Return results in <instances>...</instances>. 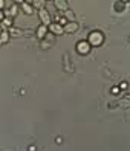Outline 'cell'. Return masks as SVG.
I'll return each instance as SVG.
<instances>
[{"mask_svg": "<svg viewBox=\"0 0 130 151\" xmlns=\"http://www.w3.org/2000/svg\"><path fill=\"white\" fill-rule=\"evenodd\" d=\"M86 40L90 43L92 47H98V46H101V44L104 43V34L101 31H92L87 35V38H86Z\"/></svg>", "mask_w": 130, "mask_h": 151, "instance_id": "1", "label": "cell"}, {"mask_svg": "<svg viewBox=\"0 0 130 151\" xmlns=\"http://www.w3.org/2000/svg\"><path fill=\"white\" fill-rule=\"evenodd\" d=\"M75 49H77V52L80 55H87V54H90L92 46H90V43L87 40H81V41L77 43V47Z\"/></svg>", "mask_w": 130, "mask_h": 151, "instance_id": "2", "label": "cell"}, {"mask_svg": "<svg viewBox=\"0 0 130 151\" xmlns=\"http://www.w3.org/2000/svg\"><path fill=\"white\" fill-rule=\"evenodd\" d=\"M38 17H40V20H41V24L48 26V28L52 24V17H51V14H49V11L46 9V8L38 9Z\"/></svg>", "mask_w": 130, "mask_h": 151, "instance_id": "3", "label": "cell"}, {"mask_svg": "<svg viewBox=\"0 0 130 151\" xmlns=\"http://www.w3.org/2000/svg\"><path fill=\"white\" fill-rule=\"evenodd\" d=\"M49 34V28L48 26H45V24H40L38 28H37V31H35V37L40 40V41H43L46 38V35Z\"/></svg>", "mask_w": 130, "mask_h": 151, "instance_id": "4", "label": "cell"}, {"mask_svg": "<svg viewBox=\"0 0 130 151\" xmlns=\"http://www.w3.org/2000/svg\"><path fill=\"white\" fill-rule=\"evenodd\" d=\"M52 5L55 6V9L57 11H61V12H66L67 9H69V3L66 2V0H54V2H52Z\"/></svg>", "mask_w": 130, "mask_h": 151, "instance_id": "5", "label": "cell"}, {"mask_svg": "<svg viewBox=\"0 0 130 151\" xmlns=\"http://www.w3.org/2000/svg\"><path fill=\"white\" fill-rule=\"evenodd\" d=\"M49 32L51 34H54V35H63L64 34V28L61 24H58V23H52L51 26H49Z\"/></svg>", "mask_w": 130, "mask_h": 151, "instance_id": "6", "label": "cell"}, {"mask_svg": "<svg viewBox=\"0 0 130 151\" xmlns=\"http://www.w3.org/2000/svg\"><path fill=\"white\" fill-rule=\"evenodd\" d=\"M78 31V23L77 22H71L64 26V32L66 34H75Z\"/></svg>", "mask_w": 130, "mask_h": 151, "instance_id": "7", "label": "cell"}, {"mask_svg": "<svg viewBox=\"0 0 130 151\" xmlns=\"http://www.w3.org/2000/svg\"><path fill=\"white\" fill-rule=\"evenodd\" d=\"M20 5H22V9L25 14H28V15L34 14V6L31 5V2H20Z\"/></svg>", "mask_w": 130, "mask_h": 151, "instance_id": "8", "label": "cell"}, {"mask_svg": "<svg viewBox=\"0 0 130 151\" xmlns=\"http://www.w3.org/2000/svg\"><path fill=\"white\" fill-rule=\"evenodd\" d=\"M12 23H14L12 17H6V19L2 22V28H3V29H11V28H14Z\"/></svg>", "mask_w": 130, "mask_h": 151, "instance_id": "9", "label": "cell"}, {"mask_svg": "<svg viewBox=\"0 0 130 151\" xmlns=\"http://www.w3.org/2000/svg\"><path fill=\"white\" fill-rule=\"evenodd\" d=\"M124 9H126V2H115V3H113V11H115V12L121 14Z\"/></svg>", "mask_w": 130, "mask_h": 151, "instance_id": "10", "label": "cell"}, {"mask_svg": "<svg viewBox=\"0 0 130 151\" xmlns=\"http://www.w3.org/2000/svg\"><path fill=\"white\" fill-rule=\"evenodd\" d=\"M63 17L64 19L71 23V22H75V12L72 11V9H67L66 12H63Z\"/></svg>", "mask_w": 130, "mask_h": 151, "instance_id": "11", "label": "cell"}, {"mask_svg": "<svg viewBox=\"0 0 130 151\" xmlns=\"http://www.w3.org/2000/svg\"><path fill=\"white\" fill-rule=\"evenodd\" d=\"M64 70H66V72H69V73H72L74 72V67H71L72 64L71 63H69V55L67 54H64Z\"/></svg>", "mask_w": 130, "mask_h": 151, "instance_id": "12", "label": "cell"}, {"mask_svg": "<svg viewBox=\"0 0 130 151\" xmlns=\"http://www.w3.org/2000/svg\"><path fill=\"white\" fill-rule=\"evenodd\" d=\"M9 37H11V35H9V32H8V29H3L2 31V37H0V43L6 44L8 41H9Z\"/></svg>", "mask_w": 130, "mask_h": 151, "instance_id": "13", "label": "cell"}, {"mask_svg": "<svg viewBox=\"0 0 130 151\" xmlns=\"http://www.w3.org/2000/svg\"><path fill=\"white\" fill-rule=\"evenodd\" d=\"M8 32H9L11 37H22L23 35V31L19 28H11V29H8Z\"/></svg>", "mask_w": 130, "mask_h": 151, "instance_id": "14", "label": "cell"}, {"mask_svg": "<svg viewBox=\"0 0 130 151\" xmlns=\"http://www.w3.org/2000/svg\"><path fill=\"white\" fill-rule=\"evenodd\" d=\"M118 104H119L121 109H130V99H129V98H123V99H119Z\"/></svg>", "mask_w": 130, "mask_h": 151, "instance_id": "15", "label": "cell"}, {"mask_svg": "<svg viewBox=\"0 0 130 151\" xmlns=\"http://www.w3.org/2000/svg\"><path fill=\"white\" fill-rule=\"evenodd\" d=\"M51 46H52V43H49L48 40H43V41L40 43V47H41L43 50H46V49H49Z\"/></svg>", "mask_w": 130, "mask_h": 151, "instance_id": "16", "label": "cell"}, {"mask_svg": "<svg viewBox=\"0 0 130 151\" xmlns=\"http://www.w3.org/2000/svg\"><path fill=\"white\" fill-rule=\"evenodd\" d=\"M107 107H109L110 110H115V109H118V107H119V104H118V101H112V102H109V104H107Z\"/></svg>", "mask_w": 130, "mask_h": 151, "instance_id": "17", "label": "cell"}, {"mask_svg": "<svg viewBox=\"0 0 130 151\" xmlns=\"http://www.w3.org/2000/svg\"><path fill=\"white\" fill-rule=\"evenodd\" d=\"M110 92H112V95H119L121 93V88H119V86H113L110 88Z\"/></svg>", "mask_w": 130, "mask_h": 151, "instance_id": "18", "label": "cell"}, {"mask_svg": "<svg viewBox=\"0 0 130 151\" xmlns=\"http://www.w3.org/2000/svg\"><path fill=\"white\" fill-rule=\"evenodd\" d=\"M119 88H121V92H126L127 88H129V83L127 81H123V83L119 84Z\"/></svg>", "mask_w": 130, "mask_h": 151, "instance_id": "19", "label": "cell"}, {"mask_svg": "<svg viewBox=\"0 0 130 151\" xmlns=\"http://www.w3.org/2000/svg\"><path fill=\"white\" fill-rule=\"evenodd\" d=\"M54 37H55V35H54V34H51V32H49V34L46 35V38H45V40H48L49 43H52V41H54Z\"/></svg>", "mask_w": 130, "mask_h": 151, "instance_id": "20", "label": "cell"}, {"mask_svg": "<svg viewBox=\"0 0 130 151\" xmlns=\"http://www.w3.org/2000/svg\"><path fill=\"white\" fill-rule=\"evenodd\" d=\"M55 144H57V145H61V144H63V137H61V136L55 137Z\"/></svg>", "mask_w": 130, "mask_h": 151, "instance_id": "21", "label": "cell"}, {"mask_svg": "<svg viewBox=\"0 0 130 151\" xmlns=\"http://www.w3.org/2000/svg\"><path fill=\"white\" fill-rule=\"evenodd\" d=\"M28 151H35V145H29L28 147Z\"/></svg>", "mask_w": 130, "mask_h": 151, "instance_id": "22", "label": "cell"}]
</instances>
